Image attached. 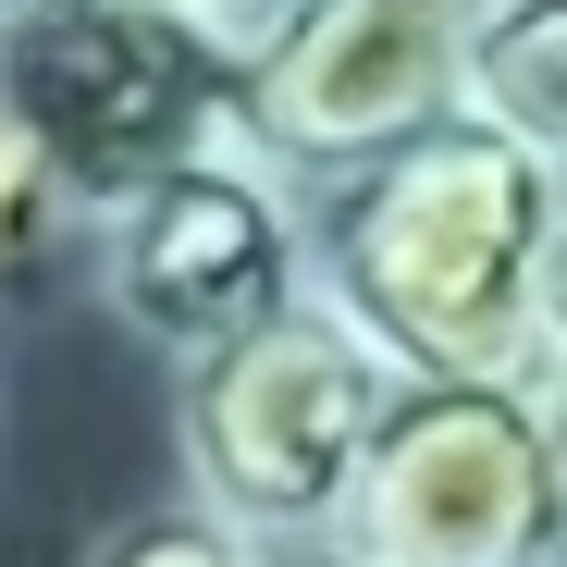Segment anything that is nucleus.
Returning <instances> with one entry per match:
<instances>
[{
  "label": "nucleus",
  "mask_w": 567,
  "mask_h": 567,
  "mask_svg": "<svg viewBox=\"0 0 567 567\" xmlns=\"http://www.w3.org/2000/svg\"><path fill=\"white\" fill-rule=\"evenodd\" d=\"M555 161L494 112L309 185V297H333L395 370H543Z\"/></svg>",
  "instance_id": "obj_1"
},
{
  "label": "nucleus",
  "mask_w": 567,
  "mask_h": 567,
  "mask_svg": "<svg viewBox=\"0 0 567 567\" xmlns=\"http://www.w3.org/2000/svg\"><path fill=\"white\" fill-rule=\"evenodd\" d=\"M0 124L100 235L161 173L247 136V50L173 0H0Z\"/></svg>",
  "instance_id": "obj_2"
},
{
  "label": "nucleus",
  "mask_w": 567,
  "mask_h": 567,
  "mask_svg": "<svg viewBox=\"0 0 567 567\" xmlns=\"http://www.w3.org/2000/svg\"><path fill=\"white\" fill-rule=\"evenodd\" d=\"M408 370L370 346L333 297H297L198 358H173V456L185 494H210L235 530L284 555H333V518L358 494V456L383 432Z\"/></svg>",
  "instance_id": "obj_3"
},
{
  "label": "nucleus",
  "mask_w": 567,
  "mask_h": 567,
  "mask_svg": "<svg viewBox=\"0 0 567 567\" xmlns=\"http://www.w3.org/2000/svg\"><path fill=\"white\" fill-rule=\"evenodd\" d=\"M346 567H543L555 444L530 370H408L333 518Z\"/></svg>",
  "instance_id": "obj_4"
},
{
  "label": "nucleus",
  "mask_w": 567,
  "mask_h": 567,
  "mask_svg": "<svg viewBox=\"0 0 567 567\" xmlns=\"http://www.w3.org/2000/svg\"><path fill=\"white\" fill-rule=\"evenodd\" d=\"M297 297H309V185L259 136L198 148L136 210L100 223V309L161 358H198Z\"/></svg>",
  "instance_id": "obj_5"
},
{
  "label": "nucleus",
  "mask_w": 567,
  "mask_h": 567,
  "mask_svg": "<svg viewBox=\"0 0 567 567\" xmlns=\"http://www.w3.org/2000/svg\"><path fill=\"white\" fill-rule=\"evenodd\" d=\"M468 25L482 0H284L247 38V136L297 185L383 161L468 112Z\"/></svg>",
  "instance_id": "obj_6"
},
{
  "label": "nucleus",
  "mask_w": 567,
  "mask_h": 567,
  "mask_svg": "<svg viewBox=\"0 0 567 567\" xmlns=\"http://www.w3.org/2000/svg\"><path fill=\"white\" fill-rule=\"evenodd\" d=\"M468 112H494L543 161H567V0H482L468 25Z\"/></svg>",
  "instance_id": "obj_7"
},
{
  "label": "nucleus",
  "mask_w": 567,
  "mask_h": 567,
  "mask_svg": "<svg viewBox=\"0 0 567 567\" xmlns=\"http://www.w3.org/2000/svg\"><path fill=\"white\" fill-rule=\"evenodd\" d=\"M86 567H284V543L235 530L210 494H173V506H136L86 543Z\"/></svg>",
  "instance_id": "obj_8"
},
{
  "label": "nucleus",
  "mask_w": 567,
  "mask_h": 567,
  "mask_svg": "<svg viewBox=\"0 0 567 567\" xmlns=\"http://www.w3.org/2000/svg\"><path fill=\"white\" fill-rule=\"evenodd\" d=\"M62 223H74V210L50 198V173L25 161V136H13V124H0V284H13V271H38Z\"/></svg>",
  "instance_id": "obj_9"
},
{
  "label": "nucleus",
  "mask_w": 567,
  "mask_h": 567,
  "mask_svg": "<svg viewBox=\"0 0 567 567\" xmlns=\"http://www.w3.org/2000/svg\"><path fill=\"white\" fill-rule=\"evenodd\" d=\"M530 395H543V444H555V555L543 567H567V346L530 370Z\"/></svg>",
  "instance_id": "obj_10"
},
{
  "label": "nucleus",
  "mask_w": 567,
  "mask_h": 567,
  "mask_svg": "<svg viewBox=\"0 0 567 567\" xmlns=\"http://www.w3.org/2000/svg\"><path fill=\"white\" fill-rule=\"evenodd\" d=\"M567 346V161H555V259H543V358Z\"/></svg>",
  "instance_id": "obj_11"
},
{
  "label": "nucleus",
  "mask_w": 567,
  "mask_h": 567,
  "mask_svg": "<svg viewBox=\"0 0 567 567\" xmlns=\"http://www.w3.org/2000/svg\"><path fill=\"white\" fill-rule=\"evenodd\" d=\"M173 13H198V25H223V38L247 50V38H259V25L284 13V0H173Z\"/></svg>",
  "instance_id": "obj_12"
},
{
  "label": "nucleus",
  "mask_w": 567,
  "mask_h": 567,
  "mask_svg": "<svg viewBox=\"0 0 567 567\" xmlns=\"http://www.w3.org/2000/svg\"><path fill=\"white\" fill-rule=\"evenodd\" d=\"M284 567H346V555H284Z\"/></svg>",
  "instance_id": "obj_13"
}]
</instances>
